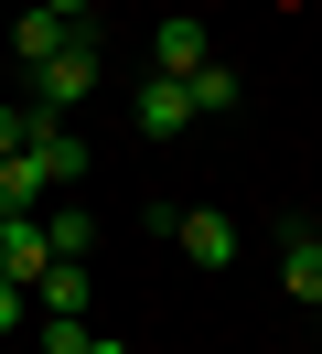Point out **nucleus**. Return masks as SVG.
I'll return each instance as SVG.
<instances>
[{
	"mask_svg": "<svg viewBox=\"0 0 322 354\" xmlns=\"http://www.w3.org/2000/svg\"><path fill=\"white\" fill-rule=\"evenodd\" d=\"M86 354H129V344H107V333H86Z\"/></svg>",
	"mask_w": 322,
	"mask_h": 354,
	"instance_id": "nucleus-16",
	"label": "nucleus"
},
{
	"mask_svg": "<svg viewBox=\"0 0 322 354\" xmlns=\"http://www.w3.org/2000/svg\"><path fill=\"white\" fill-rule=\"evenodd\" d=\"M33 301H43V322H86V301H97V268H86V258H43Z\"/></svg>",
	"mask_w": 322,
	"mask_h": 354,
	"instance_id": "nucleus-4",
	"label": "nucleus"
},
{
	"mask_svg": "<svg viewBox=\"0 0 322 354\" xmlns=\"http://www.w3.org/2000/svg\"><path fill=\"white\" fill-rule=\"evenodd\" d=\"M21 118H33V108H11V97H0V151H21Z\"/></svg>",
	"mask_w": 322,
	"mask_h": 354,
	"instance_id": "nucleus-14",
	"label": "nucleus"
},
{
	"mask_svg": "<svg viewBox=\"0 0 322 354\" xmlns=\"http://www.w3.org/2000/svg\"><path fill=\"white\" fill-rule=\"evenodd\" d=\"M43 204H54L43 161H33V151H0V215H43Z\"/></svg>",
	"mask_w": 322,
	"mask_h": 354,
	"instance_id": "nucleus-8",
	"label": "nucleus"
},
{
	"mask_svg": "<svg viewBox=\"0 0 322 354\" xmlns=\"http://www.w3.org/2000/svg\"><path fill=\"white\" fill-rule=\"evenodd\" d=\"M43 258H54V247H43V215H0V279L33 290V279H43Z\"/></svg>",
	"mask_w": 322,
	"mask_h": 354,
	"instance_id": "nucleus-7",
	"label": "nucleus"
},
{
	"mask_svg": "<svg viewBox=\"0 0 322 354\" xmlns=\"http://www.w3.org/2000/svg\"><path fill=\"white\" fill-rule=\"evenodd\" d=\"M193 65H215V32L193 22V11H172V22L150 32V75H193Z\"/></svg>",
	"mask_w": 322,
	"mask_h": 354,
	"instance_id": "nucleus-6",
	"label": "nucleus"
},
{
	"mask_svg": "<svg viewBox=\"0 0 322 354\" xmlns=\"http://www.w3.org/2000/svg\"><path fill=\"white\" fill-rule=\"evenodd\" d=\"M312 322H322V301H312Z\"/></svg>",
	"mask_w": 322,
	"mask_h": 354,
	"instance_id": "nucleus-17",
	"label": "nucleus"
},
{
	"mask_svg": "<svg viewBox=\"0 0 322 354\" xmlns=\"http://www.w3.org/2000/svg\"><path fill=\"white\" fill-rule=\"evenodd\" d=\"M279 279H290L301 301H322V225H290V236H279Z\"/></svg>",
	"mask_w": 322,
	"mask_h": 354,
	"instance_id": "nucleus-9",
	"label": "nucleus"
},
{
	"mask_svg": "<svg viewBox=\"0 0 322 354\" xmlns=\"http://www.w3.org/2000/svg\"><path fill=\"white\" fill-rule=\"evenodd\" d=\"M0 333H21V279H0Z\"/></svg>",
	"mask_w": 322,
	"mask_h": 354,
	"instance_id": "nucleus-15",
	"label": "nucleus"
},
{
	"mask_svg": "<svg viewBox=\"0 0 322 354\" xmlns=\"http://www.w3.org/2000/svg\"><path fill=\"white\" fill-rule=\"evenodd\" d=\"M97 75H107V54H97V32H64V44L54 54H43V65L33 75H21V86H33V108H75V97H97Z\"/></svg>",
	"mask_w": 322,
	"mask_h": 354,
	"instance_id": "nucleus-1",
	"label": "nucleus"
},
{
	"mask_svg": "<svg viewBox=\"0 0 322 354\" xmlns=\"http://www.w3.org/2000/svg\"><path fill=\"white\" fill-rule=\"evenodd\" d=\"M129 129H140V140H183L193 129V86H183V75H150V86L129 97Z\"/></svg>",
	"mask_w": 322,
	"mask_h": 354,
	"instance_id": "nucleus-3",
	"label": "nucleus"
},
{
	"mask_svg": "<svg viewBox=\"0 0 322 354\" xmlns=\"http://www.w3.org/2000/svg\"><path fill=\"white\" fill-rule=\"evenodd\" d=\"M183 86H193V118H226L236 97H247V75H236V65H193Z\"/></svg>",
	"mask_w": 322,
	"mask_h": 354,
	"instance_id": "nucleus-11",
	"label": "nucleus"
},
{
	"mask_svg": "<svg viewBox=\"0 0 322 354\" xmlns=\"http://www.w3.org/2000/svg\"><path fill=\"white\" fill-rule=\"evenodd\" d=\"M33 11H54L64 32H86V0H33Z\"/></svg>",
	"mask_w": 322,
	"mask_h": 354,
	"instance_id": "nucleus-13",
	"label": "nucleus"
},
{
	"mask_svg": "<svg viewBox=\"0 0 322 354\" xmlns=\"http://www.w3.org/2000/svg\"><path fill=\"white\" fill-rule=\"evenodd\" d=\"M21 151L43 161V183H54V194H64V183H75V172H97V151H86V140L64 129L54 108H33V118H21Z\"/></svg>",
	"mask_w": 322,
	"mask_h": 354,
	"instance_id": "nucleus-2",
	"label": "nucleus"
},
{
	"mask_svg": "<svg viewBox=\"0 0 322 354\" xmlns=\"http://www.w3.org/2000/svg\"><path fill=\"white\" fill-rule=\"evenodd\" d=\"M43 247H54V258H86V247H97V225H86L75 204H43Z\"/></svg>",
	"mask_w": 322,
	"mask_h": 354,
	"instance_id": "nucleus-12",
	"label": "nucleus"
},
{
	"mask_svg": "<svg viewBox=\"0 0 322 354\" xmlns=\"http://www.w3.org/2000/svg\"><path fill=\"white\" fill-rule=\"evenodd\" d=\"M172 247H183L193 268H226L236 258V215L226 204H193V215H172Z\"/></svg>",
	"mask_w": 322,
	"mask_h": 354,
	"instance_id": "nucleus-5",
	"label": "nucleus"
},
{
	"mask_svg": "<svg viewBox=\"0 0 322 354\" xmlns=\"http://www.w3.org/2000/svg\"><path fill=\"white\" fill-rule=\"evenodd\" d=\"M54 44H64V22H54V11H33V0H21V22H11V65L33 75V65H43V54H54Z\"/></svg>",
	"mask_w": 322,
	"mask_h": 354,
	"instance_id": "nucleus-10",
	"label": "nucleus"
}]
</instances>
